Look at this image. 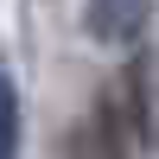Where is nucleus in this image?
Listing matches in <instances>:
<instances>
[{
    "mask_svg": "<svg viewBox=\"0 0 159 159\" xmlns=\"http://www.w3.org/2000/svg\"><path fill=\"white\" fill-rule=\"evenodd\" d=\"M0 159H19V89L0 70Z\"/></svg>",
    "mask_w": 159,
    "mask_h": 159,
    "instance_id": "3",
    "label": "nucleus"
},
{
    "mask_svg": "<svg viewBox=\"0 0 159 159\" xmlns=\"http://www.w3.org/2000/svg\"><path fill=\"white\" fill-rule=\"evenodd\" d=\"M140 134H147V108H140V70H134L121 96L102 89V102L89 108V121L70 134V159H134Z\"/></svg>",
    "mask_w": 159,
    "mask_h": 159,
    "instance_id": "1",
    "label": "nucleus"
},
{
    "mask_svg": "<svg viewBox=\"0 0 159 159\" xmlns=\"http://www.w3.org/2000/svg\"><path fill=\"white\" fill-rule=\"evenodd\" d=\"M147 13H153V0H89V32L102 45H134Z\"/></svg>",
    "mask_w": 159,
    "mask_h": 159,
    "instance_id": "2",
    "label": "nucleus"
}]
</instances>
